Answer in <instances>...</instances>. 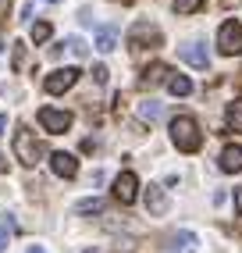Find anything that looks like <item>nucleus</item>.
<instances>
[{
    "label": "nucleus",
    "mask_w": 242,
    "mask_h": 253,
    "mask_svg": "<svg viewBox=\"0 0 242 253\" xmlns=\"http://www.w3.org/2000/svg\"><path fill=\"white\" fill-rule=\"evenodd\" d=\"M40 125L50 132V136H61V132L72 128V114H68V111H54V107H43L40 111Z\"/></svg>",
    "instance_id": "0eeeda50"
},
{
    "label": "nucleus",
    "mask_w": 242,
    "mask_h": 253,
    "mask_svg": "<svg viewBox=\"0 0 242 253\" xmlns=\"http://www.w3.org/2000/svg\"><path fill=\"white\" fill-rule=\"evenodd\" d=\"M93 79L103 86V82H107V68H103V64H96V68H93Z\"/></svg>",
    "instance_id": "4be33fe9"
},
{
    "label": "nucleus",
    "mask_w": 242,
    "mask_h": 253,
    "mask_svg": "<svg viewBox=\"0 0 242 253\" xmlns=\"http://www.w3.org/2000/svg\"><path fill=\"white\" fill-rule=\"evenodd\" d=\"M221 171H242V146L239 143H228L221 150Z\"/></svg>",
    "instance_id": "1a4fd4ad"
},
{
    "label": "nucleus",
    "mask_w": 242,
    "mask_h": 253,
    "mask_svg": "<svg viewBox=\"0 0 242 253\" xmlns=\"http://www.w3.org/2000/svg\"><path fill=\"white\" fill-rule=\"evenodd\" d=\"M203 7V0H175V11L178 14H193V11H200Z\"/></svg>",
    "instance_id": "6ab92c4d"
},
{
    "label": "nucleus",
    "mask_w": 242,
    "mask_h": 253,
    "mask_svg": "<svg viewBox=\"0 0 242 253\" xmlns=\"http://www.w3.org/2000/svg\"><path fill=\"white\" fill-rule=\"evenodd\" d=\"M171 143H175L182 154H196V150L203 146V132L196 125V118H189V114L171 118Z\"/></svg>",
    "instance_id": "f257e3e1"
},
{
    "label": "nucleus",
    "mask_w": 242,
    "mask_h": 253,
    "mask_svg": "<svg viewBox=\"0 0 242 253\" xmlns=\"http://www.w3.org/2000/svg\"><path fill=\"white\" fill-rule=\"evenodd\" d=\"M7 168H11V164L4 161V154H0V175H7Z\"/></svg>",
    "instance_id": "393cba45"
},
{
    "label": "nucleus",
    "mask_w": 242,
    "mask_h": 253,
    "mask_svg": "<svg viewBox=\"0 0 242 253\" xmlns=\"http://www.w3.org/2000/svg\"><path fill=\"white\" fill-rule=\"evenodd\" d=\"M185 246H196V235L193 232H178L175 239H171V250H185Z\"/></svg>",
    "instance_id": "a211bd4d"
},
{
    "label": "nucleus",
    "mask_w": 242,
    "mask_h": 253,
    "mask_svg": "<svg viewBox=\"0 0 242 253\" xmlns=\"http://www.w3.org/2000/svg\"><path fill=\"white\" fill-rule=\"evenodd\" d=\"M146 207H150L153 217H161V214L167 211V196H164L161 185H150V189H146Z\"/></svg>",
    "instance_id": "9b49d317"
},
{
    "label": "nucleus",
    "mask_w": 242,
    "mask_h": 253,
    "mask_svg": "<svg viewBox=\"0 0 242 253\" xmlns=\"http://www.w3.org/2000/svg\"><path fill=\"white\" fill-rule=\"evenodd\" d=\"M50 168H54L61 178H75V175H79V161H75L72 154H64V150L50 154Z\"/></svg>",
    "instance_id": "6e6552de"
},
{
    "label": "nucleus",
    "mask_w": 242,
    "mask_h": 253,
    "mask_svg": "<svg viewBox=\"0 0 242 253\" xmlns=\"http://www.w3.org/2000/svg\"><path fill=\"white\" fill-rule=\"evenodd\" d=\"M182 61H189L193 68H206V64H210V54L203 50V43H185L182 46Z\"/></svg>",
    "instance_id": "9d476101"
},
{
    "label": "nucleus",
    "mask_w": 242,
    "mask_h": 253,
    "mask_svg": "<svg viewBox=\"0 0 242 253\" xmlns=\"http://www.w3.org/2000/svg\"><path fill=\"white\" fill-rule=\"evenodd\" d=\"M224 125L228 132H242V100H232L228 111H224Z\"/></svg>",
    "instance_id": "4468645a"
},
{
    "label": "nucleus",
    "mask_w": 242,
    "mask_h": 253,
    "mask_svg": "<svg viewBox=\"0 0 242 253\" xmlns=\"http://www.w3.org/2000/svg\"><path fill=\"white\" fill-rule=\"evenodd\" d=\"M114 43H118V29L114 25H100L96 29V50H100V54H111Z\"/></svg>",
    "instance_id": "f8f14e48"
},
{
    "label": "nucleus",
    "mask_w": 242,
    "mask_h": 253,
    "mask_svg": "<svg viewBox=\"0 0 242 253\" xmlns=\"http://www.w3.org/2000/svg\"><path fill=\"white\" fill-rule=\"evenodd\" d=\"M4 125H7V114H0V132H4Z\"/></svg>",
    "instance_id": "bb28decb"
},
{
    "label": "nucleus",
    "mask_w": 242,
    "mask_h": 253,
    "mask_svg": "<svg viewBox=\"0 0 242 253\" xmlns=\"http://www.w3.org/2000/svg\"><path fill=\"white\" fill-rule=\"evenodd\" d=\"M50 32H54V29H50V22H36V25H32V43H46Z\"/></svg>",
    "instance_id": "f3484780"
},
{
    "label": "nucleus",
    "mask_w": 242,
    "mask_h": 253,
    "mask_svg": "<svg viewBox=\"0 0 242 253\" xmlns=\"http://www.w3.org/2000/svg\"><path fill=\"white\" fill-rule=\"evenodd\" d=\"M217 50H221V54H228V57L242 54V22L228 18L217 29Z\"/></svg>",
    "instance_id": "20e7f679"
},
{
    "label": "nucleus",
    "mask_w": 242,
    "mask_h": 253,
    "mask_svg": "<svg viewBox=\"0 0 242 253\" xmlns=\"http://www.w3.org/2000/svg\"><path fill=\"white\" fill-rule=\"evenodd\" d=\"M85 253H100V250H85Z\"/></svg>",
    "instance_id": "cd10ccee"
},
{
    "label": "nucleus",
    "mask_w": 242,
    "mask_h": 253,
    "mask_svg": "<svg viewBox=\"0 0 242 253\" xmlns=\"http://www.w3.org/2000/svg\"><path fill=\"white\" fill-rule=\"evenodd\" d=\"M64 46H68V50H72V54H75V57H85V43H82L79 36H72V40H68Z\"/></svg>",
    "instance_id": "412c9836"
},
{
    "label": "nucleus",
    "mask_w": 242,
    "mask_h": 253,
    "mask_svg": "<svg viewBox=\"0 0 242 253\" xmlns=\"http://www.w3.org/2000/svg\"><path fill=\"white\" fill-rule=\"evenodd\" d=\"M54 4H57V0H54Z\"/></svg>",
    "instance_id": "c756f323"
},
{
    "label": "nucleus",
    "mask_w": 242,
    "mask_h": 253,
    "mask_svg": "<svg viewBox=\"0 0 242 253\" xmlns=\"http://www.w3.org/2000/svg\"><path fill=\"white\" fill-rule=\"evenodd\" d=\"M4 250H7V228L0 225V253H4Z\"/></svg>",
    "instance_id": "5701e85b"
},
{
    "label": "nucleus",
    "mask_w": 242,
    "mask_h": 253,
    "mask_svg": "<svg viewBox=\"0 0 242 253\" xmlns=\"http://www.w3.org/2000/svg\"><path fill=\"white\" fill-rule=\"evenodd\" d=\"M0 50H4V40H0Z\"/></svg>",
    "instance_id": "c85d7f7f"
},
{
    "label": "nucleus",
    "mask_w": 242,
    "mask_h": 253,
    "mask_svg": "<svg viewBox=\"0 0 242 253\" xmlns=\"http://www.w3.org/2000/svg\"><path fill=\"white\" fill-rule=\"evenodd\" d=\"M167 89L175 93V96H189V93H193V82H189L185 75H178V72H171L167 75Z\"/></svg>",
    "instance_id": "2eb2a0df"
},
{
    "label": "nucleus",
    "mask_w": 242,
    "mask_h": 253,
    "mask_svg": "<svg viewBox=\"0 0 242 253\" xmlns=\"http://www.w3.org/2000/svg\"><path fill=\"white\" fill-rule=\"evenodd\" d=\"M235 211H239V217H242V185L235 189Z\"/></svg>",
    "instance_id": "b1692460"
},
{
    "label": "nucleus",
    "mask_w": 242,
    "mask_h": 253,
    "mask_svg": "<svg viewBox=\"0 0 242 253\" xmlns=\"http://www.w3.org/2000/svg\"><path fill=\"white\" fill-rule=\"evenodd\" d=\"M135 196H139V178H135V171H121L114 178V200L118 204H135Z\"/></svg>",
    "instance_id": "423d86ee"
},
{
    "label": "nucleus",
    "mask_w": 242,
    "mask_h": 253,
    "mask_svg": "<svg viewBox=\"0 0 242 253\" xmlns=\"http://www.w3.org/2000/svg\"><path fill=\"white\" fill-rule=\"evenodd\" d=\"M139 111H143V118H150V122H153V118H161V104H157V100H150V104H143Z\"/></svg>",
    "instance_id": "aec40b11"
},
{
    "label": "nucleus",
    "mask_w": 242,
    "mask_h": 253,
    "mask_svg": "<svg viewBox=\"0 0 242 253\" xmlns=\"http://www.w3.org/2000/svg\"><path fill=\"white\" fill-rule=\"evenodd\" d=\"M14 154H18V161H22L25 168H36V164L43 161V154H46V146L32 136L25 125H18V132H14Z\"/></svg>",
    "instance_id": "f03ea898"
},
{
    "label": "nucleus",
    "mask_w": 242,
    "mask_h": 253,
    "mask_svg": "<svg viewBox=\"0 0 242 253\" xmlns=\"http://www.w3.org/2000/svg\"><path fill=\"white\" fill-rule=\"evenodd\" d=\"M103 207H107V204H103V200H79V214H103Z\"/></svg>",
    "instance_id": "dca6fc26"
},
{
    "label": "nucleus",
    "mask_w": 242,
    "mask_h": 253,
    "mask_svg": "<svg viewBox=\"0 0 242 253\" xmlns=\"http://www.w3.org/2000/svg\"><path fill=\"white\" fill-rule=\"evenodd\" d=\"M167 75H171V68H167V64H161V61H157V64H150V68L143 72L139 86H143V89H150V86H157V82H161V79H167Z\"/></svg>",
    "instance_id": "ddd939ff"
},
{
    "label": "nucleus",
    "mask_w": 242,
    "mask_h": 253,
    "mask_svg": "<svg viewBox=\"0 0 242 253\" xmlns=\"http://www.w3.org/2000/svg\"><path fill=\"white\" fill-rule=\"evenodd\" d=\"M75 82H79V68H57V72H50V75H46L43 86H46L50 96H61V93L72 89Z\"/></svg>",
    "instance_id": "39448f33"
},
{
    "label": "nucleus",
    "mask_w": 242,
    "mask_h": 253,
    "mask_svg": "<svg viewBox=\"0 0 242 253\" xmlns=\"http://www.w3.org/2000/svg\"><path fill=\"white\" fill-rule=\"evenodd\" d=\"M25 253H46V250H43V246H29Z\"/></svg>",
    "instance_id": "a878e982"
},
{
    "label": "nucleus",
    "mask_w": 242,
    "mask_h": 253,
    "mask_svg": "<svg viewBox=\"0 0 242 253\" xmlns=\"http://www.w3.org/2000/svg\"><path fill=\"white\" fill-rule=\"evenodd\" d=\"M164 43V32L153 25V22H135L128 32V46L132 50H146V46H161Z\"/></svg>",
    "instance_id": "7ed1b4c3"
}]
</instances>
